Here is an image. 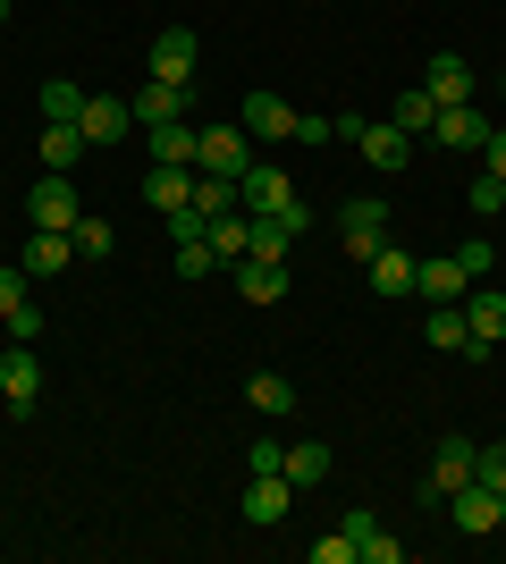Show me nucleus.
<instances>
[{"label": "nucleus", "mask_w": 506, "mask_h": 564, "mask_svg": "<svg viewBox=\"0 0 506 564\" xmlns=\"http://www.w3.org/2000/svg\"><path fill=\"white\" fill-rule=\"evenodd\" d=\"M254 135L245 127H194V177H245Z\"/></svg>", "instance_id": "f257e3e1"}, {"label": "nucleus", "mask_w": 506, "mask_h": 564, "mask_svg": "<svg viewBox=\"0 0 506 564\" xmlns=\"http://www.w3.org/2000/svg\"><path fill=\"white\" fill-rule=\"evenodd\" d=\"M337 245H346L355 261H372V253L388 245V203H380V194H355V203H337Z\"/></svg>", "instance_id": "f03ea898"}, {"label": "nucleus", "mask_w": 506, "mask_h": 564, "mask_svg": "<svg viewBox=\"0 0 506 564\" xmlns=\"http://www.w3.org/2000/svg\"><path fill=\"white\" fill-rule=\"evenodd\" d=\"M473 464H482V447L448 430V438H439V447H431V471H422V506H439V497H456L464 480H473Z\"/></svg>", "instance_id": "7ed1b4c3"}, {"label": "nucleus", "mask_w": 506, "mask_h": 564, "mask_svg": "<svg viewBox=\"0 0 506 564\" xmlns=\"http://www.w3.org/2000/svg\"><path fill=\"white\" fill-rule=\"evenodd\" d=\"M313 228V212L295 203V212H245V253H262V261H288L295 253V236Z\"/></svg>", "instance_id": "20e7f679"}, {"label": "nucleus", "mask_w": 506, "mask_h": 564, "mask_svg": "<svg viewBox=\"0 0 506 564\" xmlns=\"http://www.w3.org/2000/svg\"><path fill=\"white\" fill-rule=\"evenodd\" d=\"M194 59H203V43H194L186 25H161L152 51H144V76L152 85H194Z\"/></svg>", "instance_id": "39448f33"}, {"label": "nucleus", "mask_w": 506, "mask_h": 564, "mask_svg": "<svg viewBox=\"0 0 506 564\" xmlns=\"http://www.w3.org/2000/svg\"><path fill=\"white\" fill-rule=\"evenodd\" d=\"M0 404H9V413H34V404H43V354L25 346V337L0 354Z\"/></svg>", "instance_id": "423d86ee"}, {"label": "nucleus", "mask_w": 506, "mask_h": 564, "mask_svg": "<svg viewBox=\"0 0 506 564\" xmlns=\"http://www.w3.org/2000/svg\"><path fill=\"white\" fill-rule=\"evenodd\" d=\"M25 219H34V228H76V219H85V194H76L60 169H43L34 194H25Z\"/></svg>", "instance_id": "0eeeda50"}, {"label": "nucleus", "mask_w": 506, "mask_h": 564, "mask_svg": "<svg viewBox=\"0 0 506 564\" xmlns=\"http://www.w3.org/2000/svg\"><path fill=\"white\" fill-rule=\"evenodd\" d=\"M237 212H295V177L279 161H245L237 177Z\"/></svg>", "instance_id": "6e6552de"}, {"label": "nucleus", "mask_w": 506, "mask_h": 564, "mask_svg": "<svg viewBox=\"0 0 506 564\" xmlns=\"http://www.w3.org/2000/svg\"><path fill=\"white\" fill-rule=\"evenodd\" d=\"M413 270H422V261H413L397 236H388L380 253L363 261V279H372V295H380V304H406V295H413Z\"/></svg>", "instance_id": "1a4fd4ad"}, {"label": "nucleus", "mask_w": 506, "mask_h": 564, "mask_svg": "<svg viewBox=\"0 0 506 564\" xmlns=\"http://www.w3.org/2000/svg\"><path fill=\"white\" fill-rule=\"evenodd\" d=\"M473 286H482V279H473V270H464L456 253H431L422 270H413V295H422V304H464Z\"/></svg>", "instance_id": "9d476101"}, {"label": "nucleus", "mask_w": 506, "mask_h": 564, "mask_svg": "<svg viewBox=\"0 0 506 564\" xmlns=\"http://www.w3.org/2000/svg\"><path fill=\"white\" fill-rule=\"evenodd\" d=\"M254 143H295V101L288 94H245V118H237Z\"/></svg>", "instance_id": "9b49d317"}, {"label": "nucleus", "mask_w": 506, "mask_h": 564, "mask_svg": "<svg viewBox=\"0 0 506 564\" xmlns=\"http://www.w3.org/2000/svg\"><path fill=\"white\" fill-rule=\"evenodd\" d=\"M288 506H295V480H288V471H254V480H245V522H254V531L288 522Z\"/></svg>", "instance_id": "f8f14e48"}, {"label": "nucleus", "mask_w": 506, "mask_h": 564, "mask_svg": "<svg viewBox=\"0 0 506 564\" xmlns=\"http://www.w3.org/2000/svg\"><path fill=\"white\" fill-rule=\"evenodd\" d=\"M422 94H431L439 110H464V101H473V68H464L456 51H431V59H422Z\"/></svg>", "instance_id": "ddd939ff"}, {"label": "nucleus", "mask_w": 506, "mask_h": 564, "mask_svg": "<svg viewBox=\"0 0 506 564\" xmlns=\"http://www.w3.org/2000/svg\"><path fill=\"white\" fill-rule=\"evenodd\" d=\"M464 329H473V362L506 337V286H473L464 295Z\"/></svg>", "instance_id": "4468645a"}, {"label": "nucleus", "mask_w": 506, "mask_h": 564, "mask_svg": "<svg viewBox=\"0 0 506 564\" xmlns=\"http://www.w3.org/2000/svg\"><path fill=\"white\" fill-rule=\"evenodd\" d=\"M127 127H136L127 94H85V110H76V135H85V143H119Z\"/></svg>", "instance_id": "2eb2a0df"}, {"label": "nucleus", "mask_w": 506, "mask_h": 564, "mask_svg": "<svg viewBox=\"0 0 506 564\" xmlns=\"http://www.w3.org/2000/svg\"><path fill=\"white\" fill-rule=\"evenodd\" d=\"M237 295H245L254 312H270L279 295H288V261H262V253H245V261H237Z\"/></svg>", "instance_id": "dca6fc26"}, {"label": "nucleus", "mask_w": 506, "mask_h": 564, "mask_svg": "<svg viewBox=\"0 0 506 564\" xmlns=\"http://www.w3.org/2000/svg\"><path fill=\"white\" fill-rule=\"evenodd\" d=\"M127 110H136V127H177V118H186V85H136V94H127Z\"/></svg>", "instance_id": "f3484780"}, {"label": "nucleus", "mask_w": 506, "mask_h": 564, "mask_svg": "<svg viewBox=\"0 0 506 564\" xmlns=\"http://www.w3.org/2000/svg\"><path fill=\"white\" fill-rule=\"evenodd\" d=\"M363 161L380 169V177H397V169L413 161V135L397 127V118H380V127H363Z\"/></svg>", "instance_id": "a211bd4d"}, {"label": "nucleus", "mask_w": 506, "mask_h": 564, "mask_svg": "<svg viewBox=\"0 0 506 564\" xmlns=\"http://www.w3.org/2000/svg\"><path fill=\"white\" fill-rule=\"evenodd\" d=\"M25 270H34V279H60V270H68V261H76V236L68 228H34V236H25Z\"/></svg>", "instance_id": "6ab92c4d"}, {"label": "nucleus", "mask_w": 506, "mask_h": 564, "mask_svg": "<svg viewBox=\"0 0 506 564\" xmlns=\"http://www.w3.org/2000/svg\"><path fill=\"white\" fill-rule=\"evenodd\" d=\"M34 152H43V169H60V177H68V169L85 161L94 143L76 135V118H43V135H34Z\"/></svg>", "instance_id": "aec40b11"}, {"label": "nucleus", "mask_w": 506, "mask_h": 564, "mask_svg": "<svg viewBox=\"0 0 506 564\" xmlns=\"http://www.w3.org/2000/svg\"><path fill=\"white\" fill-rule=\"evenodd\" d=\"M431 143H448V152H482V143H489V118L473 110V101H464V110H439L431 118Z\"/></svg>", "instance_id": "412c9836"}, {"label": "nucleus", "mask_w": 506, "mask_h": 564, "mask_svg": "<svg viewBox=\"0 0 506 564\" xmlns=\"http://www.w3.org/2000/svg\"><path fill=\"white\" fill-rule=\"evenodd\" d=\"M245 404H254L262 422H288V413H295V379L288 371H254V379H245Z\"/></svg>", "instance_id": "4be33fe9"}, {"label": "nucleus", "mask_w": 506, "mask_h": 564, "mask_svg": "<svg viewBox=\"0 0 506 564\" xmlns=\"http://www.w3.org/2000/svg\"><path fill=\"white\" fill-rule=\"evenodd\" d=\"M144 203H152V212H186V203H194V169H144Z\"/></svg>", "instance_id": "5701e85b"}, {"label": "nucleus", "mask_w": 506, "mask_h": 564, "mask_svg": "<svg viewBox=\"0 0 506 564\" xmlns=\"http://www.w3.org/2000/svg\"><path fill=\"white\" fill-rule=\"evenodd\" d=\"M422 337H431L439 354H464V362H473V329H464V304H431V321H422Z\"/></svg>", "instance_id": "b1692460"}, {"label": "nucleus", "mask_w": 506, "mask_h": 564, "mask_svg": "<svg viewBox=\"0 0 506 564\" xmlns=\"http://www.w3.org/2000/svg\"><path fill=\"white\" fill-rule=\"evenodd\" d=\"M456 522L473 531V540H489V531H498V489H482V480H464V489H456Z\"/></svg>", "instance_id": "393cba45"}, {"label": "nucleus", "mask_w": 506, "mask_h": 564, "mask_svg": "<svg viewBox=\"0 0 506 564\" xmlns=\"http://www.w3.org/2000/svg\"><path fill=\"white\" fill-rule=\"evenodd\" d=\"M152 143V169H194V127L177 118V127H144Z\"/></svg>", "instance_id": "a878e982"}, {"label": "nucleus", "mask_w": 506, "mask_h": 564, "mask_svg": "<svg viewBox=\"0 0 506 564\" xmlns=\"http://www.w3.org/2000/svg\"><path fill=\"white\" fill-rule=\"evenodd\" d=\"M169 245H177V270H186V286H194V279H212V270H228V261L212 253V228H186V236H169Z\"/></svg>", "instance_id": "bb28decb"}, {"label": "nucleus", "mask_w": 506, "mask_h": 564, "mask_svg": "<svg viewBox=\"0 0 506 564\" xmlns=\"http://www.w3.org/2000/svg\"><path fill=\"white\" fill-rule=\"evenodd\" d=\"M295 480V489H321V480H330V447H321V438H304V447H288V464H279Z\"/></svg>", "instance_id": "cd10ccee"}, {"label": "nucleus", "mask_w": 506, "mask_h": 564, "mask_svg": "<svg viewBox=\"0 0 506 564\" xmlns=\"http://www.w3.org/2000/svg\"><path fill=\"white\" fill-rule=\"evenodd\" d=\"M388 118H397V127H406V135H431V118H439V101L422 94V85H406V94H397V110H388Z\"/></svg>", "instance_id": "c85d7f7f"}, {"label": "nucleus", "mask_w": 506, "mask_h": 564, "mask_svg": "<svg viewBox=\"0 0 506 564\" xmlns=\"http://www.w3.org/2000/svg\"><path fill=\"white\" fill-rule=\"evenodd\" d=\"M194 212L228 219V212H237V177H194Z\"/></svg>", "instance_id": "c756f323"}, {"label": "nucleus", "mask_w": 506, "mask_h": 564, "mask_svg": "<svg viewBox=\"0 0 506 564\" xmlns=\"http://www.w3.org/2000/svg\"><path fill=\"white\" fill-rule=\"evenodd\" d=\"M18 312H34V270H0V321H18Z\"/></svg>", "instance_id": "7c9ffc66"}, {"label": "nucleus", "mask_w": 506, "mask_h": 564, "mask_svg": "<svg viewBox=\"0 0 506 564\" xmlns=\"http://www.w3.org/2000/svg\"><path fill=\"white\" fill-rule=\"evenodd\" d=\"M212 253L228 261V270H237L245 261V212H228V219H212Z\"/></svg>", "instance_id": "2f4dec72"}, {"label": "nucleus", "mask_w": 506, "mask_h": 564, "mask_svg": "<svg viewBox=\"0 0 506 564\" xmlns=\"http://www.w3.org/2000/svg\"><path fill=\"white\" fill-rule=\"evenodd\" d=\"M76 261H110V245H119V236H110V228H101V219H76Z\"/></svg>", "instance_id": "473e14b6"}, {"label": "nucleus", "mask_w": 506, "mask_h": 564, "mask_svg": "<svg viewBox=\"0 0 506 564\" xmlns=\"http://www.w3.org/2000/svg\"><path fill=\"white\" fill-rule=\"evenodd\" d=\"M76 110H85V85L51 76V85H43V118H76Z\"/></svg>", "instance_id": "72a5a7b5"}, {"label": "nucleus", "mask_w": 506, "mask_h": 564, "mask_svg": "<svg viewBox=\"0 0 506 564\" xmlns=\"http://www.w3.org/2000/svg\"><path fill=\"white\" fill-rule=\"evenodd\" d=\"M464 203H473V212H506V177H489V169H482V177H473V186H464Z\"/></svg>", "instance_id": "f704fd0d"}, {"label": "nucleus", "mask_w": 506, "mask_h": 564, "mask_svg": "<svg viewBox=\"0 0 506 564\" xmlns=\"http://www.w3.org/2000/svg\"><path fill=\"white\" fill-rule=\"evenodd\" d=\"M337 531H346V540H355V556H363V540H380V531H388V522H380V514H372V506H355V514H346V522H337Z\"/></svg>", "instance_id": "c9c22d12"}, {"label": "nucleus", "mask_w": 506, "mask_h": 564, "mask_svg": "<svg viewBox=\"0 0 506 564\" xmlns=\"http://www.w3.org/2000/svg\"><path fill=\"white\" fill-rule=\"evenodd\" d=\"M473 480H482V489H498V497H506V447H482V464H473Z\"/></svg>", "instance_id": "e433bc0d"}, {"label": "nucleus", "mask_w": 506, "mask_h": 564, "mask_svg": "<svg viewBox=\"0 0 506 564\" xmlns=\"http://www.w3.org/2000/svg\"><path fill=\"white\" fill-rule=\"evenodd\" d=\"M456 261L473 270V279H482V270H498V253H489V236H464V245H456Z\"/></svg>", "instance_id": "4c0bfd02"}, {"label": "nucleus", "mask_w": 506, "mask_h": 564, "mask_svg": "<svg viewBox=\"0 0 506 564\" xmlns=\"http://www.w3.org/2000/svg\"><path fill=\"white\" fill-rule=\"evenodd\" d=\"M313 564H355V540H346V531H330V540H313Z\"/></svg>", "instance_id": "58836bf2"}, {"label": "nucleus", "mask_w": 506, "mask_h": 564, "mask_svg": "<svg viewBox=\"0 0 506 564\" xmlns=\"http://www.w3.org/2000/svg\"><path fill=\"white\" fill-rule=\"evenodd\" d=\"M482 169H489V177H506V135H498V127H489V143H482Z\"/></svg>", "instance_id": "ea45409f"}, {"label": "nucleus", "mask_w": 506, "mask_h": 564, "mask_svg": "<svg viewBox=\"0 0 506 564\" xmlns=\"http://www.w3.org/2000/svg\"><path fill=\"white\" fill-rule=\"evenodd\" d=\"M498 531H506V497H498Z\"/></svg>", "instance_id": "a19ab883"}, {"label": "nucleus", "mask_w": 506, "mask_h": 564, "mask_svg": "<svg viewBox=\"0 0 506 564\" xmlns=\"http://www.w3.org/2000/svg\"><path fill=\"white\" fill-rule=\"evenodd\" d=\"M0 25H9V0H0Z\"/></svg>", "instance_id": "79ce46f5"}, {"label": "nucleus", "mask_w": 506, "mask_h": 564, "mask_svg": "<svg viewBox=\"0 0 506 564\" xmlns=\"http://www.w3.org/2000/svg\"><path fill=\"white\" fill-rule=\"evenodd\" d=\"M498 101H506V85H498Z\"/></svg>", "instance_id": "37998d69"}]
</instances>
